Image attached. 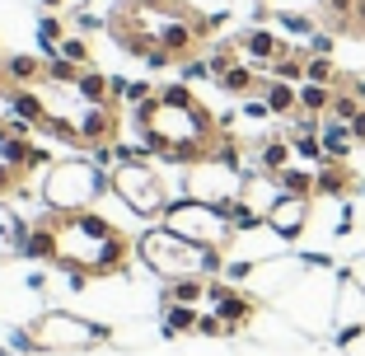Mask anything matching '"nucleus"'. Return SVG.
I'll list each match as a JSON object with an SVG mask.
<instances>
[{
	"mask_svg": "<svg viewBox=\"0 0 365 356\" xmlns=\"http://www.w3.org/2000/svg\"><path fill=\"white\" fill-rule=\"evenodd\" d=\"M346 277H351V281H356V286H361V291H365V258H356V263H351V268H346Z\"/></svg>",
	"mask_w": 365,
	"mask_h": 356,
	"instance_id": "nucleus-27",
	"label": "nucleus"
},
{
	"mask_svg": "<svg viewBox=\"0 0 365 356\" xmlns=\"http://www.w3.org/2000/svg\"><path fill=\"white\" fill-rule=\"evenodd\" d=\"M33 337H38V347L43 352H85V347H98L108 337V328L89 324V319H80V314L71 310H47L38 324L29 328Z\"/></svg>",
	"mask_w": 365,
	"mask_h": 356,
	"instance_id": "nucleus-9",
	"label": "nucleus"
},
{
	"mask_svg": "<svg viewBox=\"0 0 365 356\" xmlns=\"http://www.w3.org/2000/svg\"><path fill=\"white\" fill-rule=\"evenodd\" d=\"M160 225H169L173 235L192 239V244H202V248H220V253H230V244H235V220H230L225 206L192 202V197H178L160 216Z\"/></svg>",
	"mask_w": 365,
	"mask_h": 356,
	"instance_id": "nucleus-7",
	"label": "nucleus"
},
{
	"mask_svg": "<svg viewBox=\"0 0 365 356\" xmlns=\"http://www.w3.org/2000/svg\"><path fill=\"white\" fill-rule=\"evenodd\" d=\"M52 239H56V253L52 263L76 277H118L127 272V258H131V239L122 235L113 220L94 216V211H71V216H52Z\"/></svg>",
	"mask_w": 365,
	"mask_h": 356,
	"instance_id": "nucleus-2",
	"label": "nucleus"
},
{
	"mask_svg": "<svg viewBox=\"0 0 365 356\" xmlns=\"http://www.w3.org/2000/svg\"><path fill=\"white\" fill-rule=\"evenodd\" d=\"M342 342V356H365V328H351V333H337Z\"/></svg>",
	"mask_w": 365,
	"mask_h": 356,
	"instance_id": "nucleus-25",
	"label": "nucleus"
},
{
	"mask_svg": "<svg viewBox=\"0 0 365 356\" xmlns=\"http://www.w3.org/2000/svg\"><path fill=\"white\" fill-rule=\"evenodd\" d=\"M258 14L272 24H281V33H300L314 38L328 14V0H258Z\"/></svg>",
	"mask_w": 365,
	"mask_h": 356,
	"instance_id": "nucleus-10",
	"label": "nucleus"
},
{
	"mask_svg": "<svg viewBox=\"0 0 365 356\" xmlns=\"http://www.w3.org/2000/svg\"><path fill=\"white\" fill-rule=\"evenodd\" d=\"M136 253L140 263L155 272L160 281H178V277H215L225 272V253L220 248H202L192 239L173 235L169 225H155L136 239Z\"/></svg>",
	"mask_w": 365,
	"mask_h": 356,
	"instance_id": "nucleus-3",
	"label": "nucleus"
},
{
	"mask_svg": "<svg viewBox=\"0 0 365 356\" xmlns=\"http://www.w3.org/2000/svg\"><path fill=\"white\" fill-rule=\"evenodd\" d=\"M337 333H351V328H365V291L351 277H342V291H337Z\"/></svg>",
	"mask_w": 365,
	"mask_h": 356,
	"instance_id": "nucleus-13",
	"label": "nucleus"
},
{
	"mask_svg": "<svg viewBox=\"0 0 365 356\" xmlns=\"http://www.w3.org/2000/svg\"><path fill=\"white\" fill-rule=\"evenodd\" d=\"M108 188H113V193L127 202V211L140 216V220H155L173 206L169 183H164V173L155 169L150 160H118L113 173H108Z\"/></svg>",
	"mask_w": 365,
	"mask_h": 356,
	"instance_id": "nucleus-6",
	"label": "nucleus"
},
{
	"mask_svg": "<svg viewBox=\"0 0 365 356\" xmlns=\"http://www.w3.org/2000/svg\"><path fill=\"white\" fill-rule=\"evenodd\" d=\"M108 178L94 160L85 155H71V160H56L43 178V206L52 216H71V211H94V202L103 197Z\"/></svg>",
	"mask_w": 365,
	"mask_h": 356,
	"instance_id": "nucleus-5",
	"label": "nucleus"
},
{
	"mask_svg": "<svg viewBox=\"0 0 365 356\" xmlns=\"http://www.w3.org/2000/svg\"><path fill=\"white\" fill-rule=\"evenodd\" d=\"M258 94L267 98L272 118H295V113H300V85H286V80L262 76V89H258Z\"/></svg>",
	"mask_w": 365,
	"mask_h": 356,
	"instance_id": "nucleus-14",
	"label": "nucleus"
},
{
	"mask_svg": "<svg viewBox=\"0 0 365 356\" xmlns=\"http://www.w3.org/2000/svg\"><path fill=\"white\" fill-rule=\"evenodd\" d=\"M337 291H342V281H333L328 268H304L300 281L290 291H281L277 310L300 333H328L337 324Z\"/></svg>",
	"mask_w": 365,
	"mask_h": 356,
	"instance_id": "nucleus-4",
	"label": "nucleus"
},
{
	"mask_svg": "<svg viewBox=\"0 0 365 356\" xmlns=\"http://www.w3.org/2000/svg\"><path fill=\"white\" fill-rule=\"evenodd\" d=\"M309 216H314V197L281 193V202L267 211V230H272V235H281V239L290 244V239H300L304 230H309Z\"/></svg>",
	"mask_w": 365,
	"mask_h": 356,
	"instance_id": "nucleus-12",
	"label": "nucleus"
},
{
	"mask_svg": "<svg viewBox=\"0 0 365 356\" xmlns=\"http://www.w3.org/2000/svg\"><path fill=\"white\" fill-rule=\"evenodd\" d=\"M281 193H295V197H314V169H304V164H290L286 173H277Z\"/></svg>",
	"mask_w": 365,
	"mask_h": 356,
	"instance_id": "nucleus-22",
	"label": "nucleus"
},
{
	"mask_svg": "<svg viewBox=\"0 0 365 356\" xmlns=\"http://www.w3.org/2000/svg\"><path fill=\"white\" fill-rule=\"evenodd\" d=\"M43 56H10L5 61V76H10V85H33V80L43 76Z\"/></svg>",
	"mask_w": 365,
	"mask_h": 356,
	"instance_id": "nucleus-21",
	"label": "nucleus"
},
{
	"mask_svg": "<svg viewBox=\"0 0 365 356\" xmlns=\"http://www.w3.org/2000/svg\"><path fill=\"white\" fill-rule=\"evenodd\" d=\"M304 80H314V85H342V76H337L333 56H304Z\"/></svg>",
	"mask_w": 365,
	"mask_h": 356,
	"instance_id": "nucleus-23",
	"label": "nucleus"
},
{
	"mask_svg": "<svg viewBox=\"0 0 365 356\" xmlns=\"http://www.w3.org/2000/svg\"><path fill=\"white\" fill-rule=\"evenodd\" d=\"M24 239H29V225L14 216L10 206L0 202V258H10V253H24Z\"/></svg>",
	"mask_w": 365,
	"mask_h": 356,
	"instance_id": "nucleus-17",
	"label": "nucleus"
},
{
	"mask_svg": "<svg viewBox=\"0 0 365 356\" xmlns=\"http://www.w3.org/2000/svg\"><path fill=\"white\" fill-rule=\"evenodd\" d=\"M76 89H80V98H85V103H113V80H108L103 71H94V66L80 76Z\"/></svg>",
	"mask_w": 365,
	"mask_h": 356,
	"instance_id": "nucleus-19",
	"label": "nucleus"
},
{
	"mask_svg": "<svg viewBox=\"0 0 365 356\" xmlns=\"http://www.w3.org/2000/svg\"><path fill=\"white\" fill-rule=\"evenodd\" d=\"M333 85H314V80H304L300 85V113H314V118H328V108H333Z\"/></svg>",
	"mask_w": 365,
	"mask_h": 356,
	"instance_id": "nucleus-18",
	"label": "nucleus"
},
{
	"mask_svg": "<svg viewBox=\"0 0 365 356\" xmlns=\"http://www.w3.org/2000/svg\"><path fill=\"white\" fill-rule=\"evenodd\" d=\"M56 56H66V61H76V66H85V71H89V43H85V38H61Z\"/></svg>",
	"mask_w": 365,
	"mask_h": 356,
	"instance_id": "nucleus-24",
	"label": "nucleus"
},
{
	"mask_svg": "<svg viewBox=\"0 0 365 356\" xmlns=\"http://www.w3.org/2000/svg\"><path fill=\"white\" fill-rule=\"evenodd\" d=\"M244 178L248 169L235 160H225V155H206V160L187 164V178H182V193L192 197V202H211V206H235L239 193H244Z\"/></svg>",
	"mask_w": 365,
	"mask_h": 356,
	"instance_id": "nucleus-8",
	"label": "nucleus"
},
{
	"mask_svg": "<svg viewBox=\"0 0 365 356\" xmlns=\"http://www.w3.org/2000/svg\"><path fill=\"white\" fill-rule=\"evenodd\" d=\"M136 131L150 155L182 164V169L206 160L220 141V122L197 103V94L187 85H164L155 98H145L136 108Z\"/></svg>",
	"mask_w": 365,
	"mask_h": 356,
	"instance_id": "nucleus-1",
	"label": "nucleus"
},
{
	"mask_svg": "<svg viewBox=\"0 0 365 356\" xmlns=\"http://www.w3.org/2000/svg\"><path fill=\"white\" fill-rule=\"evenodd\" d=\"M197 319H202V314H197L192 305H164V337H173V333H197Z\"/></svg>",
	"mask_w": 365,
	"mask_h": 356,
	"instance_id": "nucleus-20",
	"label": "nucleus"
},
{
	"mask_svg": "<svg viewBox=\"0 0 365 356\" xmlns=\"http://www.w3.org/2000/svg\"><path fill=\"white\" fill-rule=\"evenodd\" d=\"M319 141H323V155H328V160H351V146H356V136H351V127H346V122H337V118H323V131H319Z\"/></svg>",
	"mask_w": 365,
	"mask_h": 356,
	"instance_id": "nucleus-16",
	"label": "nucleus"
},
{
	"mask_svg": "<svg viewBox=\"0 0 365 356\" xmlns=\"http://www.w3.org/2000/svg\"><path fill=\"white\" fill-rule=\"evenodd\" d=\"M206 291H211V277H178V281H164L160 291V305H192L206 300Z\"/></svg>",
	"mask_w": 365,
	"mask_h": 356,
	"instance_id": "nucleus-15",
	"label": "nucleus"
},
{
	"mask_svg": "<svg viewBox=\"0 0 365 356\" xmlns=\"http://www.w3.org/2000/svg\"><path fill=\"white\" fill-rule=\"evenodd\" d=\"M197 333H202V337H230V328L220 324L215 314H202V319H197Z\"/></svg>",
	"mask_w": 365,
	"mask_h": 356,
	"instance_id": "nucleus-26",
	"label": "nucleus"
},
{
	"mask_svg": "<svg viewBox=\"0 0 365 356\" xmlns=\"http://www.w3.org/2000/svg\"><path fill=\"white\" fill-rule=\"evenodd\" d=\"M206 300H211V314L230 328V337L244 333V328L258 319V295H253V291H239L235 281H211Z\"/></svg>",
	"mask_w": 365,
	"mask_h": 356,
	"instance_id": "nucleus-11",
	"label": "nucleus"
}]
</instances>
